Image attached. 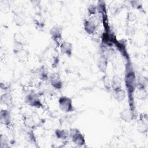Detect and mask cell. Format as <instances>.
<instances>
[{
    "label": "cell",
    "mask_w": 148,
    "mask_h": 148,
    "mask_svg": "<svg viewBox=\"0 0 148 148\" xmlns=\"http://www.w3.org/2000/svg\"><path fill=\"white\" fill-rule=\"evenodd\" d=\"M125 61H126L124 65V82L128 107L136 111L135 92L137 84V77L130 58Z\"/></svg>",
    "instance_id": "1"
},
{
    "label": "cell",
    "mask_w": 148,
    "mask_h": 148,
    "mask_svg": "<svg viewBox=\"0 0 148 148\" xmlns=\"http://www.w3.org/2000/svg\"><path fill=\"white\" fill-rule=\"evenodd\" d=\"M147 81L146 79H137V84L135 92V98L136 99L144 101L147 99L148 96L147 92Z\"/></svg>",
    "instance_id": "2"
},
{
    "label": "cell",
    "mask_w": 148,
    "mask_h": 148,
    "mask_svg": "<svg viewBox=\"0 0 148 148\" xmlns=\"http://www.w3.org/2000/svg\"><path fill=\"white\" fill-rule=\"evenodd\" d=\"M24 102L27 105L35 109H42L44 108L40 97L37 93L32 91L26 94L24 98Z\"/></svg>",
    "instance_id": "3"
},
{
    "label": "cell",
    "mask_w": 148,
    "mask_h": 148,
    "mask_svg": "<svg viewBox=\"0 0 148 148\" xmlns=\"http://www.w3.org/2000/svg\"><path fill=\"white\" fill-rule=\"evenodd\" d=\"M58 105L59 109L65 113H72L75 110L72 99L66 95H61L58 98Z\"/></svg>",
    "instance_id": "4"
},
{
    "label": "cell",
    "mask_w": 148,
    "mask_h": 148,
    "mask_svg": "<svg viewBox=\"0 0 148 148\" xmlns=\"http://www.w3.org/2000/svg\"><path fill=\"white\" fill-rule=\"evenodd\" d=\"M69 138L73 144L79 147L84 146L86 143V139L83 132L77 128H72L69 131Z\"/></svg>",
    "instance_id": "5"
},
{
    "label": "cell",
    "mask_w": 148,
    "mask_h": 148,
    "mask_svg": "<svg viewBox=\"0 0 148 148\" xmlns=\"http://www.w3.org/2000/svg\"><path fill=\"white\" fill-rule=\"evenodd\" d=\"M62 27L58 24L53 25L49 30L50 36L57 47H59L61 43L62 42Z\"/></svg>",
    "instance_id": "6"
},
{
    "label": "cell",
    "mask_w": 148,
    "mask_h": 148,
    "mask_svg": "<svg viewBox=\"0 0 148 148\" xmlns=\"http://www.w3.org/2000/svg\"><path fill=\"white\" fill-rule=\"evenodd\" d=\"M48 81L50 86L54 89L56 90H62L64 86V83L59 73L53 72L50 73Z\"/></svg>",
    "instance_id": "7"
},
{
    "label": "cell",
    "mask_w": 148,
    "mask_h": 148,
    "mask_svg": "<svg viewBox=\"0 0 148 148\" xmlns=\"http://www.w3.org/2000/svg\"><path fill=\"white\" fill-rule=\"evenodd\" d=\"M22 121L24 127L28 130H34L39 127V122L36 121L32 114H23L22 116Z\"/></svg>",
    "instance_id": "8"
},
{
    "label": "cell",
    "mask_w": 148,
    "mask_h": 148,
    "mask_svg": "<svg viewBox=\"0 0 148 148\" xmlns=\"http://www.w3.org/2000/svg\"><path fill=\"white\" fill-rule=\"evenodd\" d=\"M136 111L132 110L130 107L123 109L120 113V119L125 123H130L135 118Z\"/></svg>",
    "instance_id": "9"
},
{
    "label": "cell",
    "mask_w": 148,
    "mask_h": 148,
    "mask_svg": "<svg viewBox=\"0 0 148 148\" xmlns=\"http://www.w3.org/2000/svg\"><path fill=\"white\" fill-rule=\"evenodd\" d=\"M148 118L147 114L142 113L137 123L136 130L141 134H146L148 131Z\"/></svg>",
    "instance_id": "10"
},
{
    "label": "cell",
    "mask_w": 148,
    "mask_h": 148,
    "mask_svg": "<svg viewBox=\"0 0 148 148\" xmlns=\"http://www.w3.org/2000/svg\"><path fill=\"white\" fill-rule=\"evenodd\" d=\"M0 121L2 124L6 127H10L12 123V117L10 110L9 108L1 109L0 111Z\"/></svg>",
    "instance_id": "11"
},
{
    "label": "cell",
    "mask_w": 148,
    "mask_h": 148,
    "mask_svg": "<svg viewBox=\"0 0 148 148\" xmlns=\"http://www.w3.org/2000/svg\"><path fill=\"white\" fill-rule=\"evenodd\" d=\"M83 27L84 31L88 35H93L97 29L96 23L91 18H85L83 20Z\"/></svg>",
    "instance_id": "12"
},
{
    "label": "cell",
    "mask_w": 148,
    "mask_h": 148,
    "mask_svg": "<svg viewBox=\"0 0 148 148\" xmlns=\"http://www.w3.org/2000/svg\"><path fill=\"white\" fill-rule=\"evenodd\" d=\"M35 74L40 80L46 82L48 81L50 73L47 67L45 65H42L36 68Z\"/></svg>",
    "instance_id": "13"
},
{
    "label": "cell",
    "mask_w": 148,
    "mask_h": 148,
    "mask_svg": "<svg viewBox=\"0 0 148 148\" xmlns=\"http://www.w3.org/2000/svg\"><path fill=\"white\" fill-rule=\"evenodd\" d=\"M61 53L68 57H71L73 54V46L72 43L68 41H62L60 46Z\"/></svg>",
    "instance_id": "14"
},
{
    "label": "cell",
    "mask_w": 148,
    "mask_h": 148,
    "mask_svg": "<svg viewBox=\"0 0 148 148\" xmlns=\"http://www.w3.org/2000/svg\"><path fill=\"white\" fill-rule=\"evenodd\" d=\"M1 101L4 105L6 106L8 108H10L13 105V98L11 90L4 91V92L1 94Z\"/></svg>",
    "instance_id": "15"
},
{
    "label": "cell",
    "mask_w": 148,
    "mask_h": 148,
    "mask_svg": "<svg viewBox=\"0 0 148 148\" xmlns=\"http://www.w3.org/2000/svg\"><path fill=\"white\" fill-rule=\"evenodd\" d=\"M97 66L99 71L103 73H106L108 67V58L105 55H101L97 62Z\"/></svg>",
    "instance_id": "16"
},
{
    "label": "cell",
    "mask_w": 148,
    "mask_h": 148,
    "mask_svg": "<svg viewBox=\"0 0 148 148\" xmlns=\"http://www.w3.org/2000/svg\"><path fill=\"white\" fill-rule=\"evenodd\" d=\"M113 97L114 99L117 102H122L127 98V94L125 90L122 87L112 90Z\"/></svg>",
    "instance_id": "17"
},
{
    "label": "cell",
    "mask_w": 148,
    "mask_h": 148,
    "mask_svg": "<svg viewBox=\"0 0 148 148\" xmlns=\"http://www.w3.org/2000/svg\"><path fill=\"white\" fill-rule=\"evenodd\" d=\"M13 43L25 47L27 45V39L23 33L21 32H16L13 36Z\"/></svg>",
    "instance_id": "18"
},
{
    "label": "cell",
    "mask_w": 148,
    "mask_h": 148,
    "mask_svg": "<svg viewBox=\"0 0 148 148\" xmlns=\"http://www.w3.org/2000/svg\"><path fill=\"white\" fill-rule=\"evenodd\" d=\"M13 21L17 27H23L25 24V18L20 12H14L13 14Z\"/></svg>",
    "instance_id": "19"
},
{
    "label": "cell",
    "mask_w": 148,
    "mask_h": 148,
    "mask_svg": "<svg viewBox=\"0 0 148 148\" xmlns=\"http://www.w3.org/2000/svg\"><path fill=\"white\" fill-rule=\"evenodd\" d=\"M60 54L56 48H54L51 52L50 63L53 68H56L60 63Z\"/></svg>",
    "instance_id": "20"
},
{
    "label": "cell",
    "mask_w": 148,
    "mask_h": 148,
    "mask_svg": "<svg viewBox=\"0 0 148 148\" xmlns=\"http://www.w3.org/2000/svg\"><path fill=\"white\" fill-rule=\"evenodd\" d=\"M54 135L57 139L65 141L69 138V131L61 128H57L54 130Z\"/></svg>",
    "instance_id": "21"
},
{
    "label": "cell",
    "mask_w": 148,
    "mask_h": 148,
    "mask_svg": "<svg viewBox=\"0 0 148 148\" xmlns=\"http://www.w3.org/2000/svg\"><path fill=\"white\" fill-rule=\"evenodd\" d=\"M15 56L17 60V61L20 63H25L27 61H28L29 57V53L28 51L24 48L21 51L15 54Z\"/></svg>",
    "instance_id": "22"
},
{
    "label": "cell",
    "mask_w": 148,
    "mask_h": 148,
    "mask_svg": "<svg viewBox=\"0 0 148 148\" xmlns=\"http://www.w3.org/2000/svg\"><path fill=\"white\" fill-rule=\"evenodd\" d=\"M111 87L112 90L122 87L121 78L118 75H114L111 80Z\"/></svg>",
    "instance_id": "23"
},
{
    "label": "cell",
    "mask_w": 148,
    "mask_h": 148,
    "mask_svg": "<svg viewBox=\"0 0 148 148\" xmlns=\"http://www.w3.org/2000/svg\"><path fill=\"white\" fill-rule=\"evenodd\" d=\"M34 24L36 27L38 28H43L44 26V21L42 17V16L40 14L39 12H36L33 19Z\"/></svg>",
    "instance_id": "24"
},
{
    "label": "cell",
    "mask_w": 148,
    "mask_h": 148,
    "mask_svg": "<svg viewBox=\"0 0 148 148\" xmlns=\"http://www.w3.org/2000/svg\"><path fill=\"white\" fill-rule=\"evenodd\" d=\"M39 126L42 127L45 130H50L53 127L52 121L49 119H43L39 121Z\"/></svg>",
    "instance_id": "25"
},
{
    "label": "cell",
    "mask_w": 148,
    "mask_h": 148,
    "mask_svg": "<svg viewBox=\"0 0 148 148\" xmlns=\"http://www.w3.org/2000/svg\"><path fill=\"white\" fill-rule=\"evenodd\" d=\"M10 140L8 136L3 134H1L0 135V147L6 148L9 147Z\"/></svg>",
    "instance_id": "26"
},
{
    "label": "cell",
    "mask_w": 148,
    "mask_h": 148,
    "mask_svg": "<svg viewBox=\"0 0 148 148\" xmlns=\"http://www.w3.org/2000/svg\"><path fill=\"white\" fill-rule=\"evenodd\" d=\"M138 18L136 14L132 12V11H129L127 13L126 15V21L127 24H130L131 23L135 22Z\"/></svg>",
    "instance_id": "27"
},
{
    "label": "cell",
    "mask_w": 148,
    "mask_h": 148,
    "mask_svg": "<svg viewBox=\"0 0 148 148\" xmlns=\"http://www.w3.org/2000/svg\"><path fill=\"white\" fill-rule=\"evenodd\" d=\"M130 5L133 9L139 11H143V6L142 2L140 1H130Z\"/></svg>",
    "instance_id": "28"
},
{
    "label": "cell",
    "mask_w": 148,
    "mask_h": 148,
    "mask_svg": "<svg viewBox=\"0 0 148 148\" xmlns=\"http://www.w3.org/2000/svg\"><path fill=\"white\" fill-rule=\"evenodd\" d=\"M98 6L95 4H90L87 8V12L90 15L94 16L98 12Z\"/></svg>",
    "instance_id": "29"
},
{
    "label": "cell",
    "mask_w": 148,
    "mask_h": 148,
    "mask_svg": "<svg viewBox=\"0 0 148 148\" xmlns=\"http://www.w3.org/2000/svg\"><path fill=\"white\" fill-rule=\"evenodd\" d=\"M135 27L134 25L130 24H127L125 27V32L127 35H132L135 32Z\"/></svg>",
    "instance_id": "30"
},
{
    "label": "cell",
    "mask_w": 148,
    "mask_h": 148,
    "mask_svg": "<svg viewBox=\"0 0 148 148\" xmlns=\"http://www.w3.org/2000/svg\"><path fill=\"white\" fill-rule=\"evenodd\" d=\"M0 88L2 90V91H6L11 90V87L9 83L1 82L0 83Z\"/></svg>",
    "instance_id": "31"
}]
</instances>
